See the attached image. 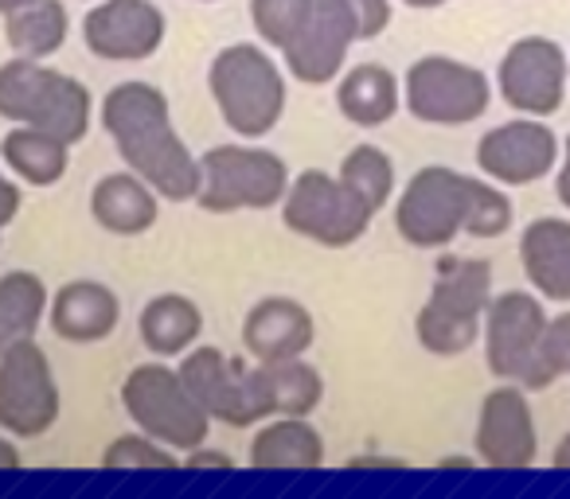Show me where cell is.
Masks as SVG:
<instances>
[{
    "instance_id": "obj_1",
    "label": "cell",
    "mask_w": 570,
    "mask_h": 499,
    "mask_svg": "<svg viewBox=\"0 0 570 499\" xmlns=\"http://www.w3.org/2000/svg\"><path fill=\"white\" fill-rule=\"evenodd\" d=\"M102 126L129 172L141 176L160 199L184 203L199 196V160L180 141L168 98L153 82H118L102 98Z\"/></svg>"
},
{
    "instance_id": "obj_2",
    "label": "cell",
    "mask_w": 570,
    "mask_h": 499,
    "mask_svg": "<svg viewBox=\"0 0 570 499\" xmlns=\"http://www.w3.org/2000/svg\"><path fill=\"white\" fill-rule=\"evenodd\" d=\"M492 305V266L484 258H445L438 281L422 305L414 332L430 356H465L484 332V312Z\"/></svg>"
},
{
    "instance_id": "obj_3",
    "label": "cell",
    "mask_w": 570,
    "mask_h": 499,
    "mask_svg": "<svg viewBox=\"0 0 570 499\" xmlns=\"http://www.w3.org/2000/svg\"><path fill=\"white\" fill-rule=\"evenodd\" d=\"M0 118L79 144L90 133V90L40 59L17 56L0 67Z\"/></svg>"
},
{
    "instance_id": "obj_4",
    "label": "cell",
    "mask_w": 570,
    "mask_h": 499,
    "mask_svg": "<svg viewBox=\"0 0 570 499\" xmlns=\"http://www.w3.org/2000/svg\"><path fill=\"white\" fill-rule=\"evenodd\" d=\"M207 90H212L219 118L238 137L254 141L266 137L285 113V79L277 63L254 43H230L207 67Z\"/></svg>"
},
{
    "instance_id": "obj_5",
    "label": "cell",
    "mask_w": 570,
    "mask_h": 499,
    "mask_svg": "<svg viewBox=\"0 0 570 499\" xmlns=\"http://www.w3.org/2000/svg\"><path fill=\"white\" fill-rule=\"evenodd\" d=\"M121 406H126V413L145 437L168 445L180 457L207 445V433H212L207 410L191 398L180 371L168 363L134 367L126 375V382H121Z\"/></svg>"
},
{
    "instance_id": "obj_6",
    "label": "cell",
    "mask_w": 570,
    "mask_h": 499,
    "mask_svg": "<svg viewBox=\"0 0 570 499\" xmlns=\"http://www.w3.org/2000/svg\"><path fill=\"white\" fill-rule=\"evenodd\" d=\"M289 168L277 152L250 144H215L199 157V196L207 214L269 211L289 191Z\"/></svg>"
},
{
    "instance_id": "obj_7",
    "label": "cell",
    "mask_w": 570,
    "mask_h": 499,
    "mask_svg": "<svg viewBox=\"0 0 570 499\" xmlns=\"http://www.w3.org/2000/svg\"><path fill=\"white\" fill-rule=\"evenodd\" d=\"M375 211L341 180V176H328L321 168H309L302 172L289 191L282 199V222L294 234L309 238V242L321 246H352L367 234Z\"/></svg>"
},
{
    "instance_id": "obj_8",
    "label": "cell",
    "mask_w": 570,
    "mask_h": 499,
    "mask_svg": "<svg viewBox=\"0 0 570 499\" xmlns=\"http://www.w3.org/2000/svg\"><path fill=\"white\" fill-rule=\"evenodd\" d=\"M543 301L523 289L492 297L484 312V363L497 379L515 382L523 390H547L539 371V343L547 328Z\"/></svg>"
},
{
    "instance_id": "obj_9",
    "label": "cell",
    "mask_w": 570,
    "mask_h": 499,
    "mask_svg": "<svg viewBox=\"0 0 570 499\" xmlns=\"http://www.w3.org/2000/svg\"><path fill=\"white\" fill-rule=\"evenodd\" d=\"M473 176H461L453 168L430 164L411 176L403 199L395 207V227L403 242L419 250H442L465 230L469 203H473Z\"/></svg>"
},
{
    "instance_id": "obj_10",
    "label": "cell",
    "mask_w": 570,
    "mask_h": 499,
    "mask_svg": "<svg viewBox=\"0 0 570 499\" xmlns=\"http://www.w3.org/2000/svg\"><path fill=\"white\" fill-rule=\"evenodd\" d=\"M406 110L426 126H469L484 118L492 87L484 71L450 56H422L403 79Z\"/></svg>"
},
{
    "instance_id": "obj_11",
    "label": "cell",
    "mask_w": 570,
    "mask_h": 499,
    "mask_svg": "<svg viewBox=\"0 0 570 499\" xmlns=\"http://www.w3.org/2000/svg\"><path fill=\"white\" fill-rule=\"evenodd\" d=\"M63 398L48 351L36 340H20L0 351V429L12 437H43L59 421Z\"/></svg>"
},
{
    "instance_id": "obj_12",
    "label": "cell",
    "mask_w": 570,
    "mask_h": 499,
    "mask_svg": "<svg viewBox=\"0 0 570 499\" xmlns=\"http://www.w3.org/2000/svg\"><path fill=\"white\" fill-rule=\"evenodd\" d=\"M570 79V59L547 36H523L500 59V98L523 118H551L562 110Z\"/></svg>"
},
{
    "instance_id": "obj_13",
    "label": "cell",
    "mask_w": 570,
    "mask_h": 499,
    "mask_svg": "<svg viewBox=\"0 0 570 499\" xmlns=\"http://www.w3.org/2000/svg\"><path fill=\"white\" fill-rule=\"evenodd\" d=\"M360 40L348 0H309V17L297 36L282 48L285 67L305 87H328L341 79L348 48Z\"/></svg>"
},
{
    "instance_id": "obj_14",
    "label": "cell",
    "mask_w": 570,
    "mask_h": 499,
    "mask_svg": "<svg viewBox=\"0 0 570 499\" xmlns=\"http://www.w3.org/2000/svg\"><path fill=\"white\" fill-rule=\"evenodd\" d=\"M165 12L153 0H98L82 20V40L106 63H141L165 43Z\"/></svg>"
},
{
    "instance_id": "obj_15",
    "label": "cell",
    "mask_w": 570,
    "mask_h": 499,
    "mask_svg": "<svg viewBox=\"0 0 570 499\" xmlns=\"http://www.w3.org/2000/svg\"><path fill=\"white\" fill-rule=\"evenodd\" d=\"M176 371H180L191 398L204 406L212 421H223L230 429H246L254 421H262V410L254 402L250 371L238 359H230L227 351L196 343L191 351H184V363Z\"/></svg>"
},
{
    "instance_id": "obj_16",
    "label": "cell",
    "mask_w": 570,
    "mask_h": 499,
    "mask_svg": "<svg viewBox=\"0 0 570 499\" xmlns=\"http://www.w3.org/2000/svg\"><path fill=\"white\" fill-rule=\"evenodd\" d=\"M559 160V137L543 118H515L489 129L476 141V164L492 183L523 188V183L543 180Z\"/></svg>"
},
{
    "instance_id": "obj_17",
    "label": "cell",
    "mask_w": 570,
    "mask_h": 499,
    "mask_svg": "<svg viewBox=\"0 0 570 499\" xmlns=\"http://www.w3.org/2000/svg\"><path fill=\"white\" fill-rule=\"evenodd\" d=\"M535 452L539 437L528 390L515 387V382L489 390L481 402V418H476V457L489 468L515 472V468H531Z\"/></svg>"
},
{
    "instance_id": "obj_18",
    "label": "cell",
    "mask_w": 570,
    "mask_h": 499,
    "mask_svg": "<svg viewBox=\"0 0 570 499\" xmlns=\"http://www.w3.org/2000/svg\"><path fill=\"white\" fill-rule=\"evenodd\" d=\"M317 340L313 312L294 297H262L243 320V343L258 363L302 359Z\"/></svg>"
},
{
    "instance_id": "obj_19",
    "label": "cell",
    "mask_w": 570,
    "mask_h": 499,
    "mask_svg": "<svg viewBox=\"0 0 570 499\" xmlns=\"http://www.w3.org/2000/svg\"><path fill=\"white\" fill-rule=\"evenodd\" d=\"M121 320V301L102 281H67L51 297V328L67 343H102Z\"/></svg>"
},
{
    "instance_id": "obj_20",
    "label": "cell",
    "mask_w": 570,
    "mask_h": 499,
    "mask_svg": "<svg viewBox=\"0 0 570 499\" xmlns=\"http://www.w3.org/2000/svg\"><path fill=\"white\" fill-rule=\"evenodd\" d=\"M254 402L262 418H309L325 398V379L305 359H274L250 367Z\"/></svg>"
},
{
    "instance_id": "obj_21",
    "label": "cell",
    "mask_w": 570,
    "mask_h": 499,
    "mask_svg": "<svg viewBox=\"0 0 570 499\" xmlns=\"http://www.w3.org/2000/svg\"><path fill=\"white\" fill-rule=\"evenodd\" d=\"M520 266L543 301L570 305V222L551 214L528 222L520 234Z\"/></svg>"
},
{
    "instance_id": "obj_22",
    "label": "cell",
    "mask_w": 570,
    "mask_h": 499,
    "mask_svg": "<svg viewBox=\"0 0 570 499\" xmlns=\"http://www.w3.org/2000/svg\"><path fill=\"white\" fill-rule=\"evenodd\" d=\"M157 199L160 196L137 172H110L90 191V219L102 230H110V234L137 238L157 227Z\"/></svg>"
},
{
    "instance_id": "obj_23",
    "label": "cell",
    "mask_w": 570,
    "mask_h": 499,
    "mask_svg": "<svg viewBox=\"0 0 570 499\" xmlns=\"http://www.w3.org/2000/svg\"><path fill=\"white\" fill-rule=\"evenodd\" d=\"M250 468L258 472H317L325 468V441L309 418H274L250 441Z\"/></svg>"
},
{
    "instance_id": "obj_24",
    "label": "cell",
    "mask_w": 570,
    "mask_h": 499,
    "mask_svg": "<svg viewBox=\"0 0 570 499\" xmlns=\"http://www.w3.org/2000/svg\"><path fill=\"white\" fill-rule=\"evenodd\" d=\"M336 106H341V113L352 126L380 129L399 113L403 90H399L395 71H387V67H380V63H360V67H352L341 79V87H336Z\"/></svg>"
},
{
    "instance_id": "obj_25",
    "label": "cell",
    "mask_w": 570,
    "mask_h": 499,
    "mask_svg": "<svg viewBox=\"0 0 570 499\" xmlns=\"http://www.w3.org/2000/svg\"><path fill=\"white\" fill-rule=\"evenodd\" d=\"M137 332L141 343L157 356H184L196 348L199 332H204V312L191 297L184 293H160L137 317Z\"/></svg>"
},
{
    "instance_id": "obj_26",
    "label": "cell",
    "mask_w": 570,
    "mask_h": 499,
    "mask_svg": "<svg viewBox=\"0 0 570 499\" xmlns=\"http://www.w3.org/2000/svg\"><path fill=\"white\" fill-rule=\"evenodd\" d=\"M71 144L59 141L56 133H43V129L32 126H17L4 133L0 141V157L12 172L20 176L32 188H48V183H59L71 168Z\"/></svg>"
},
{
    "instance_id": "obj_27",
    "label": "cell",
    "mask_w": 570,
    "mask_h": 499,
    "mask_svg": "<svg viewBox=\"0 0 570 499\" xmlns=\"http://www.w3.org/2000/svg\"><path fill=\"white\" fill-rule=\"evenodd\" d=\"M71 17L63 0H32L24 9L4 17V40L20 59H48L67 43Z\"/></svg>"
},
{
    "instance_id": "obj_28",
    "label": "cell",
    "mask_w": 570,
    "mask_h": 499,
    "mask_svg": "<svg viewBox=\"0 0 570 499\" xmlns=\"http://www.w3.org/2000/svg\"><path fill=\"white\" fill-rule=\"evenodd\" d=\"M51 309L48 286L32 270H9L0 278V351L20 340H36L43 312Z\"/></svg>"
},
{
    "instance_id": "obj_29",
    "label": "cell",
    "mask_w": 570,
    "mask_h": 499,
    "mask_svg": "<svg viewBox=\"0 0 570 499\" xmlns=\"http://www.w3.org/2000/svg\"><path fill=\"white\" fill-rule=\"evenodd\" d=\"M341 180L380 214L383 203L391 199V191H395V164H391L387 152L375 149V144H356V149L344 157Z\"/></svg>"
},
{
    "instance_id": "obj_30",
    "label": "cell",
    "mask_w": 570,
    "mask_h": 499,
    "mask_svg": "<svg viewBox=\"0 0 570 499\" xmlns=\"http://www.w3.org/2000/svg\"><path fill=\"white\" fill-rule=\"evenodd\" d=\"M102 468H114V472H121V468H126V472H134V468L173 472V468H184V457L145 433H126V437H118V441H110V449L102 452Z\"/></svg>"
},
{
    "instance_id": "obj_31",
    "label": "cell",
    "mask_w": 570,
    "mask_h": 499,
    "mask_svg": "<svg viewBox=\"0 0 570 499\" xmlns=\"http://www.w3.org/2000/svg\"><path fill=\"white\" fill-rule=\"evenodd\" d=\"M305 17H309V0H250L254 32L277 51L294 40L297 28L305 24Z\"/></svg>"
},
{
    "instance_id": "obj_32",
    "label": "cell",
    "mask_w": 570,
    "mask_h": 499,
    "mask_svg": "<svg viewBox=\"0 0 570 499\" xmlns=\"http://www.w3.org/2000/svg\"><path fill=\"white\" fill-rule=\"evenodd\" d=\"M512 227V199L492 183L476 180L473 183V203H469L465 234L473 238H500Z\"/></svg>"
},
{
    "instance_id": "obj_33",
    "label": "cell",
    "mask_w": 570,
    "mask_h": 499,
    "mask_svg": "<svg viewBox=\"0 0 570 499\" xmlns=\"http://www.w3.org/2000/svg\"><path fill=\"white\" fill-rule=\"evenodd\" d=\"M539 371H543V387L570 375V312L547 320L543 343H539Z\"/></svg>"
},
{
    "instance_id": "obj_34",
    "label": "cell",
    "mask_w": 570,
    "mask_h": 499,
    "mask_svg": "<svg viewBox=\"0 0 570 499\" xmlns=\"http://www.w3.org/2000/svg\"><path fill=\"white\" fill-rule=\"evenodd\" d=\"M352 17H356L360 40H375L391 24V0H348Z\"/></svg>"
},
{
    "instance_id": "obj_35",
    "label": "cell",
    "mask_w": 570,
    "mask_h": 499,
    "mask_svg": "<svg viewBox=\"0 0 570 499\" xmlns=\"http://www.w3.org/2000/svg\"><path fill=\"white\" fill-rule=\"evenodd\" d=\"M184 468H215V472H227V468H235V460H230L227 452L199 445V449L184 452Z\"/></svg>"
},
{
    "instance_id": "obj_36",
    "label": "cell",
    "mask_w": 570,
    "mask_h": 499,
    "mask_svg": "<svg viewBox=\"0 0 570 499\" xmlns=\"http://www.w3.org/2000/svg\"><path fill=\"white\" fill-rule=\"evenodd\" d=\"M17 214H20V188L12 180H4V176H0V230L9 227Z\"/></svg>"
},
{
    "instance_id": "obj_37",
    "label": "cell",
    "mask_w": 570,
    "mask_h": 499,
    "mask_svg": "<svg viewBox=\"0 0 570 499\" xmlns=\"http://www.w3.org/2000/svg\"><path fill=\"white\" fill-rule=\"evenodd\" d=\"M554 191H559V203L570 211V137H567V157H562L559 180H554Z\"/></svg>"
},
{
    "instance_id": "obj_38",
    "label": "cell",
    "mask_w": 570,
    "mask_h": 499,
    "mask_svg": "<svg viewBox=\"0 0 570 499\" xmlns=\"http://www.w3.org/2000/svg\"><path fill=\"white\" fill-rule=\"evenodd\" d=\"M17 468H20V449L9 437H0V472H17Z\"/></svg>"
},
{
    "instance_id": "obj_39",
    "label": "cell",
    "mask_w": 570,
    "mask_h": 499,
    "mask_svg": "<svg viewBox=\"0 0 570 499\" xmlns=\"http://www.w3.org/2000/svg\"><path fill=\"white\" fill-rule=\"evenodd\" d=\"M551 465H554V468H562V472H570V429H567V437L559 441V449H554Z\"/></svg>"
},
{
    "instance_id": "obj_40",
    "label": "cell",
    "mask_w": 570,
    "mask_h": 499,
    "mask_svg": "<svg viewBox=\"0 0 570 499\" xmlns=\"http://www.w3.org/2000/svg\"><path fill=\"white\" fill-rule=\"evenodd\" d=\"M406 9H442V4H450V0H403Z\"/></svg>"
},
{
    "instance_id": "obj_41",
    "label": "cell",
    "mask_w": 570,
    "mask_h": 499,
    "mask_svg": "<svg viewBox=\"0 0 570 499\" xmlns=\"http://www.w3.org/2000/svg\"><path fill=\"white\" fill-rule=\"evenodd\" d=\"M24 4H32V0H0V17H9V12L24 9Z\"/></svg>"
}]
</instances>
